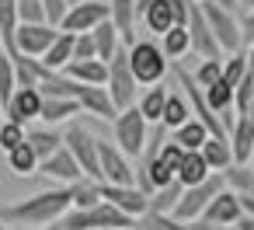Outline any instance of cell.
I'll use <instances>...</instances> for the list:
<instances>
[{
	"label": "cell",
	"instance_id": "bcb514c9",
	"mask_svg": "<svg viewBox=\"0 0 254 230\" xmlns=\"http://www.w3.org/2000/svg\"><path fill=\"white\" fill-rule=\"evenodd\" d=\"M237 230H254V216H251V213H244V216L237 220Z\"/></svg>",
	"mask_w": 254,
	"mask_h": 230
},
{
	"label": "cell",
	"instance_id": "603a6c76",
	"mask_svg": "<svg viewBox=\"0 0 254 230\" xmlns=\"http://www.w3.org/2000/svg\"><path fill=\"white\" fill-rule=\"evenodd\" d=\"M209 174H212V167H209L205 153H202V150H185V157H181V167H178V181L188 188V185H198V181H205Z\"/></svg>",
	"mask_w": 254,
	"mask_h": 230
},
{
	"label": "cell",
	"instance_id": "52a82bcc",
	"mask_svg": "<svg viewBox=\"0 0 254 230\" xmlns=\"http://www.w3.org/2000/svg\"><path fill=\"white\" fill-rule=\"evenodd\" d=\"M63 143L70 147V153L77 157L87 178H101V140L91 129H84L80 122H70L63 133Z\"/></svg>",
	"mask_w": 254,
	"mask_h": 230
},
{
	"label": "cell",
	"instance_id": "11a10c76",
	"mask_svg": "<svg viewBox=\"0 0 254 230\" xmlns=\"http://www.w3.org/2000/svg\"><path fill=\"white\" fill-rule=\"evenodd\" d=\"M66 4H70V7H73V4H84V0H66Z\"/></svg>",
	"mask_w": 254,
	"mask_h": 230
},
{
	"label": "cell",
	"instance_id": "f6af8a7d",
	"mask_svg": "<svg viewBox=\"0 0 254 230\" xmlns=\"http://www.w3.org/2000/svg\"><path fill=\"white\" fill-rule=\"evenodd\" d=\"M195 230H237V227H226V223H209V220H191Z\"/></svg>",
	"mask_w": 254,
	"mask_h": 230
},
{
	"label": "cell",
	"instance_id": "4fadbf2b",
	"mask_svg": "<svg viewBox=\"0 0 254 230\" xmlns=\"http://www.w3.org/2000/svg\"><path fill=\"white\" fill-rule=\"evenodd\" d=\"M105 18H112V4L108 0H84V4H73L63 18V32H94Z\"/></svg>",
	"mask_w": 254,
	"mask_h": 230
},
{
	"label": "cell",
	"instance_id": "681fc988",
	"mask_svg": "<svg viewBox=\"0 0 254 230\" xmlns=\"http://www.w3.org/2000/svg\"><path fill=\"white\" fill-rule=\"evenodd\" d=\"M247 67H251V74H254V46H247Z\"/></svg>",
	"mask_w": 254,
	"mask_h": 230
},
{
	"label": "cell",
	"instance_id": "5b68a950",
	"mask_svg": "<svg viewBox=\"0 0 254 230\" xmlns=\"http://www.w3.org/2000/svg\"><path fill=\"white\" fill-rule=\"evenodd\" d=\"M112 133H115V143L136 160V157L143 153L146 140H150V122H146V115L139 112V105H129V108H122V112L115 115Z\"/></svg>",
	"mask_w": 254,
	"mask_h": 230
},
{
	"label": "cell",
	"instance_id": "5bb4252c",
	"mask_svg": "<svg viewBox=\"0 0 254 230\" xmlns=\"http://www.w3.org/2000/svg\"><path fill=\"white\" fill-rule=\"evenodd\" d=\"M188 32H191V53H195L198 60H205V56H226L223 46L216 42L212 28H209V18H205V11H202V0H195V4H191Z\"/></svg>",
	"mask_w": 254,
	"mask_h": 230
},
{
	"label": "cell",
	"instance_id": "484cf974",
	"mask_svg": "<svg viewBox=\"0 0 254 230\" xmlns=\"http://www.w3.org/2000/svg\"><path fill=\"white\" fill-rule=\"evenodd\" d=\"M73 42H77V32H63L60 28V35H56V42L46 49V56H42V63L49 67V70H63L70 60H73Z\"/></svg>",
	"mask_w": 254,
	"mask_h": 230
},
{
	"label": "cell",
	"instance_id": "d6a6232c",
	"mask_svg": "<svg viewBox=\"0 0 254 230\" xmlns=\"http://www.w3.org/2000/svg\"><path fill=\"white\" fill-rule=\"evenodd\" d=\"M70 192H73V209H91V206H98L105 195H101V178H77L73 185H70Z\"/></svg>",
	"mask_w": 254,
	"mask_h": 230
},
{
	"label": "cell",
	"instance_id": "7a4b0ae2",
	"mask_svg": "<svg viewBox=\"0 0 254 230\" xmlns=\"http://www.w3.org/2000/svg\"><path fill=\"white\" fill-rule=\"evenodd\" d=\"M63 230H94V227H112V230H132L136 220L129 213H122L119 206H112L108 199H101L91 209H70L63 220Z\"/></svg>",
	"mask_w": 254,
	"mask_h": 230
},
{
	"label": "cell",
	"instance_id": "8fae6325",
	"mask_svg": "<svg viewBox=\"0 0 254 230\" xmlns=\"http://www.w3.org/2000/svg\"><path fill=\"white\" fill-rule=\"evenodd\" d=\"M73 98L80 101V112H84V115H94V119H101V122H115V115H119V105L112 101V94H108L105 84H80V80H77Z\"/></svg>",
	"mask_w": 254,
	"mask_h": 230
},
{
	"label": "cell",
	"instance_id": "ac0fdd59",
	"mask_svg": "<svg viewBox=\"0 0 254 230\" xmlns=\"http://www.w3.org/2000/svg\"><path fill=\"white\" fill-rule=\"evenodd\" d=\"M108 4H112V21H115L119 32H122V42L132 46V42H136V25L143 21L139 0H108Z\"/></svg>",
	"mask_w": 254,
	"mask_h": 230
},
{
	"label": "cell",
	"instance_id": "db71d44e",
	"mask_svg": "<svg viewBox=\"0 0 254 230\" xmlns=\"http://www.w3.org/2000/svg\"><path fill=\"white\" fill-rule=\"evenodd\" d=\"M42 230H63V223H49V227H42Z\"/></svg>",
	"mask_w": 254,
	"mask_h": 230
},
{
	"label": "cell",
	"instance_id": "4316f807",
	"mask_svg": "<svg viewBox=\"0 0 254 230\" xmlns=\"http://www.w3.org/2000/svg\"><path fill=\"white\" fill-rule=\"evenodd\" d=\"M212 133H209V126L198 119V115H191L185 126H178V129H171V140H178L185 150H202V143L209 140Z\"/></svg>",
	"mask_w": 254,
	"mask_h": 230
},
{
	"label": "cell",
	"instance_id": "4dcf8cb0",
	"mask_svg": "<svg viewBox=\"0 0 254 230\" xmlns=\"http://www.w3.org/2000/svg\"><path fill=\"white\" fill-rule=\"evenodd\" d=\"M28 143L39 153V160H46L49 153H56L63 147V133H56V126H35V129H28Z\"/></svg>",
	"mask_w": 254,
	"mask_h": 230
},
{
	"label": "cell",
	"instance_id": "cb8c5ba5",
	"mask_svg": "<svg viewBox=\"0 0 254 230\" xmlns=\"http://www.w3.org/2000/svg\"><path fill=\"white\" fill-rule=\"evenodd\" d=\"M94 46H98V60H112L126 42H122V32H119V25L112 21V18H105L98 28H94Z\"/></svg>",
	"mask_w": 254,
	"mask_h": 230
},
{
	"label": "cell",
	"instance_id": "74e56055",
	"mask_svg": "<svg viewBox=\"0 0 254 230\" xmlns=\"http://www.w3.org/2000/svg\"><path fill=\"white\" fill-rule=\"evenodd\" d=\"M251 74V67H247V53L244 49H237V53H226V60H223V77L237 87L244 77Z\"/></svg>",
	"mask_w": 254,
	"mask_h": 230
},
{
	"label": "cell",
	"instance_id": "8d00e7d4",
	"mask_svg": "<svg viewBox=\"0 0 254 230\" xmlns=\"http://www.w3.org/2000/svg\"><path fill=\"white\" fill-rule=\"evenodd\" d=\"M14 87H18V70H14V60H11V53L0 46V98H4V105H7V98L14 94Z\"/></svg>",
	"mask_w": 254,
	"mask_h": 230
},
{
	"label": "cell",
	"instance_id": "6f0895ef",
	"mask_svg": "<svg viewBox=\"0 0 254 230\" xmlns=\"http://www.w3.org/2000/svg\"><path fill=\"white\" fill-rule=\"evenodd\" d=\"M247 164H251V167H254V153H251V160H247Z\"/></svg>",
	"mask_w": 254,
	"mask_h": 230
},
{
	"label": "cell",
	"instance_id": "ab89813d",
	"mask_svg": "<svg viewBox=\"0 0 254 230\" xmlns=\"http://www.w3.org/2000/svg\"><path fill=\"white\" fill-rule=\"evenodd\" d=\"M191 74H195V80H198L202 87L216 84V80L223 77V56H205V60H202V63L191 70Z\"/></svg>",
	"mask_w": 254,
	"mask_h": 230
},
{
	"label": "cell",
	"instance_id": "3957f363",
	"mask_svg": "<svg viewBox=\"0 0 254 230\" xmlns=\"http://www.w3.org/2000/svg\"><path fill=\"white\" fill-rule=\"evenodd\" d=\"M129 63H132V74H136V80L143 87L160 84L167 77V70H171V60H167L164 46L153 42V39H136L129 46Z\"/></svg>",
	"mask_w": 254,
	"mask_h": 230
},
{
	"label": "cell",
	"instance_id": "e575fe53",
	"mask_svg": "<svg viewBox=\"0 0 254 230\" xmlns=\"http://www.w3.org/2000/svg\"><path fill=\"white\" fill-rule=\"evenodd\" d=\"M181 192H185V185H181V181H171V185L157 188V192L150 195V209H153V213H174V206H178Z\"/></svg>",
	"mask_w": 254,
	"mask_h": 230
},
{
	"label": "cell",
	"instance_id": "9c48e42d",
	"mask_svg": "<svg viewBox=\"0 0 254 230\" xmlns=\"http://www.w3.org/2000/svg\"><path fill=\"white\" fill-rule=\"evenodd\" d=\"M56 35H60V28L56 25H49V21H21L18 25V32H14V53H11V60H18V56H46V49L56 42Z\"/></svg>",
	"mask_w": 254,
	"mask_h": 230
},
{
	"label": "cell",
	"instance_id": "d590c367",
	"mask_svg": "<svg viewBox=\"0 0 254 230\" xmlns=\"http://www.w3.org/2000/svg\"><path fill=\"white\" fill-rule=\"evenodd\" d=\"M223 178H226V185H230L233 192H254V167H251V164L233 160V164L223 171Z\"/></svg>",
	"mask_w": 254,
	"mask_h": 230
},
{
	"label": "cell",
	"instance_id": "9f6ffc18",
	"mask_svg": "<svg viewBox=\"0 0 254 230\" xmlns=\"http://www.w3.org/2000/svg\"><path fill=\"white\" fill-rule=\"evenodd\" d=\"M146 4H150V0H139V7H146Z\"/></svg>",
	"mask_w": 254,
	"mask_h": 230
},
{
	"label": "cell",
	"instance_id": "7bdbcfd3",
	"mask_svg": "<svg viewBox=\"0 0 254 230\" xmlns=\"http://www.w3.org/2000/svg\"><path fill=\"white\" fill-rule=\"evenodd\" d=\"M42 4H46V21L60 28L63 18H66V11H70V4H66V0H42Z\"/></svg>",
	"mask_w": 254,
	"mask_h": 230
},
{
	"label": "cell",
	"instance_id": "b9f144b4",
	"mask_svg": "<svg viewBox=\"0 0 254 230\" xmlns=\"http://www.w3.org/2000/svg\"><path fill=\"white\" fill-rule=\"evenodd\" d=\"M21 21H46V4L42 0H18Z\"/></svg>",
	"mask_w": 254,
	"mask_h": 230
},
{
	"label": "cell",
	"instance_id": "680465c9",
	"mask_svg": "<svg viewBox=\"0 0 254 230\" xmlns=\"http://www.w3.org/2000/svg\"><path fill=\"white\" fill-rule=\"evenodd\" d=\"M94 230H112V227H94Z\"/></svg>",
	"mask_w": 254,
	"mask_h": 230
},
{
	"label": "cell",
	"instance_id": "d6986e66",
	"mask_svg": "<svg viewBox=\"0 0 254 230\" xmlns=\"http://www.w3.org/2000/svg\"><path fill=\"white\" fill-rule=\"evenodd\" d=\"M73 115H80V101L77 98H66V94H46L42 101V122L46 126H60V122H70Z\"/></svg>",
	"mask_w": 254,
	"mask_h": 230
},
{
	"label": "cell",
	"instance_id": "f546056e",
	"mask_svg": "<svg viewBox=\"0 0 254 230\" xmlns=\"http://www.w3.org/2000/svg\"><path fill=\"white\" fill-rule=\"evenodd\" d=\"M160 46H164V53H167L171 63L174 60H185L191 53V32H188V25H174L171 32H164L160 35Z\"/></svg>",
	"mask_w": 254,
	"mask_h": 230
},
{
	"label": "cell",
	"instance_id": "83f0119b",
	"mask_svg": "<svg viewBox=\"0 0 254 230\" xmlns=\"http://www.w3.org/2000/svg\"><path fill=\"white\" fill-rule=\"evenodd\" d=\"M202 153H205V160H209V167L212 171H226L237 157H233V147H230V136H209L205 143H202Z\"/></svg>",
	"mask_w": 254,
	"mask_h": 230
},
{
	"label": "cell",
	"instance_id": "7402d4cb",
	"mask_svg": "<svg viewBox=\"0 0 254 230\" xmlns=\"http://www.w3.org/2000/svg\"><path fill=\"white\" fill-rule=\"evenodd\" d=\"M139 14H143V25H146L153 35H164V32H171V28L178 25L171 0H150L146 7H139Z\"/></svg>",
	"mask_w": 254,
	"mask_h": 230
},
{
	"label": "cell",
	"instance_id": "60d3db41",
	"mask_svg": "<svg viewBox=\"0 0 254 230\" xmlns=\"http://www.w3.org/2000/svg\"><path fill=\"white\" fill-rule=\"evenodd\" d=\"M94 56H98L94 32H77V42H73V60H94Z\"/></svg>",
	"mask_w": 254,
	"mask_h": 230
},
{
	"label": "cell",
	"instance_id": "d4e9b609",
	"mask_svg": "<svg viewBox=\"0 0 254 230\" xmlns=\"http://www.w3.org/2000/svg\"><path fill=\"white\" fill-rule=\"evenodd\" d=\"M167 94H171V91L164 87V80H160V84H150V87H146V91L139 94V101H136V105H139V112L146 115V122H150V126H157V122L164 119V105H167Z\"/></svg>",
	"mask_w": 254,
	"mask_h": 230
},
{
	"label": "cell",
	"instance_id": "816d5d0a",
	"mask_svg": "<svg viewBox=\"0 0 254 230\" xmlns=\"http://www.w3.org/2000/svg\"><path fill=\"white\" fill-rule=\"evenodd\" d=\"M240 7H244V11H251V7H254V0H240Z\"/></svg>",
	"mask_w": 254,
	"mask_h": 230
},
{
	"label": "cell",
	"instance_id": "f5cc1de1",
	"mask_svg": "<svg viewBox=\"0 0 254 230\" xmlns=\"http://www.w3.org/2000/svg\"><path fill=\"white\" fill-rule=\"evenodd\" d=\"M244 115H251V119H254V98H251V105H247V112H244Z\"/></svg>",
	"mask_w": 254,
	"mask_h": 230
},
{
	"label": "cell",
	"instance_id": "f35d334b",
	"mask_svg": "<svg viewBox=\"0 0 254 230\" xmlns=\"http://www.w3.org/2000/svg\"><path fill=\"white\" fill-rule=\"evenodd\" d=\"M28 140V129L21 126V122H14V119H7L4 126H0V150L4 153H11L14 147H21Z\"/></svg>",
	"mask_w": 254,
	"mask_h": 230
},
{
	"label": "cell",
	"instance_id": "ee69618b",
	"mask_svg": "<svg viewBox=\"0 0 254 230\" xmlns=\"http://www.w3.org/2000/svg\"><path fill=\"white\" fill-rule=\"evenodd\" d=\"M240 28H244V46H254V7H251V11H244Z\"/></svg>",
	"mask_w": 254,
	"mask_h": 230
},
{
	"label": "cell",
	"instance_id": "7dc6e473",
	"mask_svg": "<svg viewBox=\"0 0 254 230\" xmlns=\"http://www.w3.org/2000/svg\"><path fill=\"white\" fill-rule=\"evenodd\" d=\"M219 7H230V11H240V0H216Z\"/></svg>",
	"mask_w": 254,
	"mask_h": 230
},
{
	"label": "cell",
	"instance_id": "f1b7e54d",
	"mask_svg": "<svg viewBox=\"0 0 254 230\" xmlns=\"http://www.w3.org/2000/svg\"><path fill=\"white\" fill-rule=\"evenodd\" d=\"M39 164H42V160H39V153L32 150V143H28V140L7 153V171H11V174H18V178L39 174Z\"/></svg>",
	"mask_w": 254,
	"mask_h": 230
},
{
	"label": "cell",
	"instance_id": "9a60e30c",
	"mask_svg": "<svg viewBox=\"0 0 254 230\" xmlns=\"http://www.w3.org/2000/svg\"><path fill=\"white\" fill-rule=\"evenodd\" d=\"M42 101H46V94L39 91V84H18L14 94L7 98V119L28 126L42 115Z\"/></svg>",
	"mask_w": 254,
	"mask_h": 230
},
{
	"label": "cell",
	"instance_id": "1f68e13d",
	"mask_svg": "<svg viewBox=\"0 0 254 230\" xmlns=\"http://www.w3.org/2000/svg\"><path fill=\"white\" fill-rule=\"evenodd\" d=\"M195 112H191V105H188V98H185V91H171L167 94V105H164V126L167 129H178V126H185L188 119H191Z\"/></svg>",
	"mask_w": 254,
	"mask_h": 230
},
{
	"label": "cell",
	"instance_id": "c3c4849f",
	"mask_svg": "<svg viewBox=\"0 0 254 230\" xmlns=\"http://www.w3.org/2000/svg\"><path fill=\"white\" fill-rule=\"evenodd\" d=\"M7 122V105H4V98H0V126Z\"/></svg>",
	"mask_w": 254,
	"mask_h": 230
},
{
	"label": "cell",
	"instance_id": "2e32d148",
	"mask_svg": "<svg viewBox=\"0 0 254 230\" xmlns=\"http://www.w3.org/2000/svg\"><path fill=\"white\" fill-rule=\"evenodd\" d=\"M39 174H46V178H53V181H60V185H73L77 178H84V167L77 164V157H73L70 147L63 143L56 153H49V157L39 164Z\"/></svg>",
	"mask_w": 254,
	"mask_h": 230
},
{
	"label": "cell",
	"instance_id": "ba28073f",
	"mask_svg": "<svg viewBox=\"0 0 254 230\" xmlns=\"http://www.w3.org/2000/svg\"><path fill=\"white\" fill-rule=\"evenodd\" d=\"M202 11H205V18H209V28H212L216 42L223 46V53H237V49H244V28H240V18H237V11H230V7H219L216 0H202Z\"/></svg>",
	"mask_w": 254,
	"mask_h": 230
},
{
	"label": "cell",
	"instance_id": "ffe728a7",
	"mask_svg": "<svg viewBox=\"0 0 254 230\" xmlns=\"http://www.w3.org/2000/svg\"><path fill=\"white\" fill-rule=\"evenodd\" d=\"M230 147H233V157L240 164L251 160V153H254V119L251 115H237L233 119V126H230Z\"/></svg>",
	"mask_w": 254,
	"mask_h": 230
},
{
	"label": "cell",
	"instance_id": "f907efd6",
	"mask_svg": "<svg viewBox=\"0 0 254 230\" xmlns=\"http://www.w3.org/2000/svg\"><path fill=\"white\" fill-rule=\"evenodd\" d=\"M0 230H14V223H7L4 216H0Z\"/></svg>",
	"mask_w": 254,
	"mask_h": 230
},
{
	"label": "cell",
	"instance_id": "44dd1931",
	"mask_svg": "<svg viewBox=\"0 0 254 230\" xmlns=\"http://www.w3.org/2000/svg\"><path fill=\"white\" fill-rule=\"evenodd\" d=\"M63 74L80 80V84H108V63L98 60V56L94 60H70L63 67Z\"/></svg>",
	"mask_w": 254,
	"mask_h": 230
},
{
	"label": "cell",
	"instance_id": "277c9868",
	"mask_svg": "<svg viewBox=\"0 0 254 230\" xmlns=\"http://www.w3.org/2000/svg\"><path fill=\"white\" fill-rule=\"evenodd\" d=\"M108 94H112V101L119 105V112L122 108H129V105H136L139 98V80H136V74H132V63H129V46H122L112 60H108Z\"/></svg>",
	"mask_w": 254,
	"mask_h": 230
},
{
	"label": "cell",
	"instance_id": "8992f818",
	"mask_svg": "<svg viewBox=\"0 0 254 230\" xmlns=\"http://www.w3.org/2000/svg\"><path fill=\"white\" fill-rule=\"evenodd\" d=\"M226 188V178H223V171H212L205 181H198V185H188L185 192H181V199H178V206H174V213L171 216H178V220H198L202 213H205V206L219 195Z\"/></svg>",
	"mask_w": 254,
	"mask_h": 230
},
{
	"label": "cell",
	"instance_id": "e0dca14e",
	"mask_svg": "<svg viewBox=\"0 0 254 230\" xmlns=\"http://www.w3.org/2000/svg\"><path fill=\"white\" fill-rule=\"evenodd\" d=\"M244 216V202H240V192H233L230 185L205 206V213L198 220H209V223H226V227H237V220Z\"/></svg>",
	"mask_w": 254,
	"mask_h": 230
},
{
	"label": "cell",
	"instance_id": "30bf717a",
	"mask_svg": "<svg viewBox=\"0 0 254 230\" xmlns=\"http://www.w3.org/2000/svg\"><path fill=\"white\" fill-rule=\"evenodd\" d=\"M101 181L112 185H136V164L132 157L112 140H101Z\"/></svg>",
	"mask_w": 254,
	"mask_h": 230
},
{
	"label": "cell",
	"instance_id": "836d02e7",
	"mask_svg": "<svg viewBox=\"0 0 254 230\" xmlns=\"http://www.w3.org/2000/svg\"><path fill=\"white\" fill-rule=\"evenodd\" d=\"M136 230H195L188 220H178L171 213H146L143 220H136Z\"/></svg>",
	"mask_w": 254,
	"mask_h": 230
},
{
	"label": "cell",
	"instance_id": "6da1fadb",
	"mask_svg": "<svg viewBox=\"0 0 254 230\" xmlns=\"http://www.w3.org/2000/svg\"><path fill=\"white\" fill-rule=\"evenodd\" d=\"M70 209H73L70 185H53V188H42V192L25 195L18 202L0 206V216L14 227H49V223H60Z\"/></svg>",
	"mask_w": 254,
	"mask_h": 230
},
{
	"label": "cell",
	"instance_id": "7c38bea8",
	"mask_svg": "<svg viewBox=\"0 0 254 230\" xmlns=\"http://www.w3.org/2000/svg\"><path fill=\"white\" fill-rule=\"evenodd\" d=\"M101 195L119 206L122 213H129L132 220H143L150 213V192H143L139 185H112V181H101Z\"/></svg>",
	"mask_w": 254,
	"mask_h": 230
}]
</instances>
